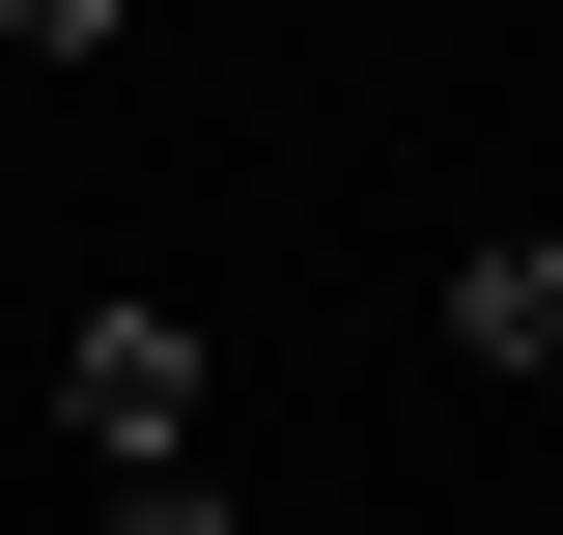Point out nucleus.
<instances>
[{
    "label": "nucleus",
    "instance_id": "f257e3e1",
    "mask_svg": "<svg viewBox=\"0 0 563 535\" xmlns=\"http://www.w3.org/2000/svg\"><path fill=\"white\" fill-rule=\"evenodd\" d=\"M57 423H85L113 479H169V451H198V310H85V338H57Z\"/></svg>",
    "mask_w": 563,
    "mask_h": 535
},
{
    "label": "nucleus",
    "instance_id": "f03ea898",
    "mask_svg": "<svg viewBox=\"0 0 563 535\" xmlns=\"http://www.w3.org/2000/svg\"><path fill=\"white\" fill-rule=\"evenodd\" d=\"M451 367H563V226H479L451 254Z\"/></svg>",
    "mask_w": 563,
    "mask_h": 535
},
{
    "label": "nucleus",
    "instance_id": "7ed1b4c3",
    "mask_svg": "<svg viewBox=\"0 0 563 535\" xmlns=\"http://www.w3.org/2000/svg\"><path fill=\"white\" fill-rule=\"evenodd\" d=\"M113 29H141V0H0V57H113Z\"/></svg>",
    "mask_w": 563,
    "mask_h": 535
},
{
    "label": "nucleus",
    "instance_id": "20e7f679",
    "mask_svg": "<svg viewBox=\"0 0 563 535\" xmlns=\"http://www.w3.org/2000/svg\"><path fill=\"white\" fill-rule=\"evenodd\" d=\"M113 535H225V479H198V451H169V479H113Z\"/></svg>",
    "mask_w": 563,
    "mask_h": 535
}]
</instances>
